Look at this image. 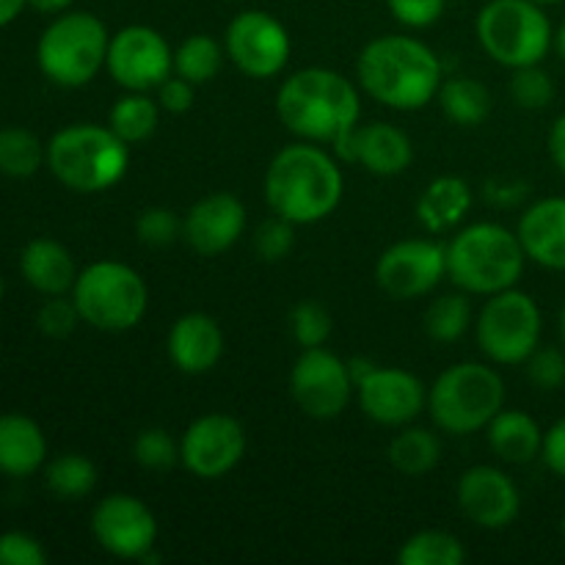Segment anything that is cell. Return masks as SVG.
<instances>
[{
    "instance_id": "obj_1",
    "label": "cell",
    "mask_w": 565,
    "mask_h": 565,
    "mask_svg": "<svg viewBox=\"0 0 565 565\" xmlns=\"http://www.w3.org/2000/svg\"><path fill=\"white\" fill-rule=\"evenodd\" d=\"M276 116L301 141L337 147L362 119V99L342 72L307 66L279 86Z\"/></svg>"
},
{
    "instance_id": "obj_2",
    "label": "cell",
    "mask_w": 565,
    "mask_h": 565,
    "mask_svg": "<svg viewBox=\"0 0 565 565\" xmlns=\"http://www.w3.org/2000/svg\"><path fill=\"white\" fill-rule=\"evenodd\" d=\"M265 202L296 226L329 218L342 202L345 180L334 154L320 143L298 141L279 149L265 169Z\"/></svg>"
},
{
    "instance_id": "obj_3",
    "label": "cell",
    "mask_w": 565,
    "mask_h": 565,
    "mask_svg": "<svg viewBox=\"0 0 565 565\" xmlns=\"http://www.w3.org/2000/svg\"><path fill=\"white\" fill-rule=\"evenodd\" d=\"M356 77L375 103L395 110H419L436 99L445 70L439 55L425 42L403 33H384L364 44Z\"/></svg>"
},
{
    "instance_id": "obj_4",
    "label": "cell",
    "mask_w": 565,
    "mask_h": 565,
    "mask_svg": "<svg viewBox=\"0 0 565 565\" xmlns=\"http://www.w3.org/2000/svg\"><path fill=\"white\" fill-rule=\"evenodd\" d=\"M522 241L516 232L494 221H478L447 243V279L467 296H494L519 285L524 274Z\"/></svg>"
},
{
    "instance_id": "obj_5",
    "label": "cell",
    "mask_w": 565,
    "mask_h": 565,
    "mask_svg": "<svg viewBox=\"0 0 565 565\" xmlns=\"http://www.w3.org/2000/svg\"><path fill=\"white\" fill-rule=\"evenodd\" d=\"M130 166V143L108 125L77 121L47 141V169L75 193H103L121 182Z\"/></svg>"
},
{
    "instance_id": "obj_6",
    "label": "cell",
    "mask_w": 565,
    "mask_h": 565,
    "mask_svg": "<svg viewBox=\"0 0 565 565\" xmlns=\"http://www.w3.org/2000/svg\"><path fill=\"white\" fill-rule=\"evenodd\" d=\"M505 408V379L483 362L450 364L428 390V414L441 434L472 436Z\"/></svg>"
},
{
    "instance_id": "obj_7",
    "label": "cell",
    "mask_w": 565,
    "mask_h": 565,
    "mask_svg": "<svg viewBox=\"0 0 565 565\" xmlns=\"http://www.w3.org/2000/svg\"><path fill=\"white\" fill-rule=\"evenodd\" d=\"M110 33L92 11H61L36 42V64L61 88L88 86L108 58Z\"/></svg>"
},
{
    "instance_id": "obj_8",
    "label": "cell",
    "mask_w": 565,
    "mask_h": 565,
    "mask_svg": "<svg viewBox=\"0 0 565 565\" xmlns=\"http://www.w3.org/2000/svg\"><path fill=\"white\" fill-rule=\"evenodd\" d=\"M72 301L83 323L108 334L136 329L149 309V287L136 268L119 259H97L77 274Z\"/></svg>"
},
{
    "instance_id": "obj_9",
    "label": "cell",
    "mask_w": 565,
    "mask_h": 565,
    "mask_svg": "<svg viewBox=\"0 0 565 565\" xmlns=\"http://www.w3.org/2000/svg\"><path fill=\"white\" fill-rule=\"evenodd\" d=\"M480 47L500 66L541 64L555 44L544 6L533 0H489L475 20Z\"/></svg>"
},
{
    "instance_id": "obj_10",
    "label": "cell",
    "mask_w": 565,
    "mask_h": 565,
    "mask_svg": "<svg viewBox=\"0 0 565 565\" xmlns=\"http://www.w3.org/2000/svg\"><path fill=\"white\" fill-rule=\"evenodd\" d=\"M544 318L530 292L502 290L483 301L478 318H475V334L483 356L491 364L513 367L524 364L541 345Z\"/></svg>"
},
{
    "instance_id": "obj_11",
    "label": "cell",
    "mask_w": 565,
    "mask_h": 565,
    "mask_svg": "<svg viewBox=\"0 0 565 565\" xmlns=\"http://www.w3.org/2000/svg\"><path fill=\"white\" fill-rule=\"evenodd\" d=\"M356 384L345 359L329 348H303L290 370V395L312 419H337L351 403Z\"/></svg>"
},
{
    "instance_id": "obj_12",
    "label": "cell",
    "mask_w": 565,
    "mask_h": 565,
    "mask_svg": "<svg viewBox=\"0 0 565 565\" xmlns=\"http://www.w3.org/2000/svg\"><path fill=\"white\" fill-rule=\"evenodd\" d=\"M226 58L254 81L276 77L287 66L292 53L290 33L285 22L276 20L274 14L259 9L241 11L232 17L224 33Z\"/></svg>"
},
{
    "instance_id": "obj_13",
    "label": "cell",
    "mask_w": 565,
    "mask_h": 565,
    "mask_svg": "<svg viewBox=\"0 0 565 565\" xmlns=\"http://www.w3.org/2000/svg\"><path fill=\"white\" fill-rule=\"evenodd\" d=\"M92 533L108 555L119 561H158V516L132 494H108L92 513Z\"/></svg>"
},
{
    "instance_id": "obj_14",
    "label": "cell",
    "mask_w": 565,
    "mask_h": 565,
    "mask_svg": "<svg viewBox=\"0 0 565 565\" xmlns=\"http://www.w3.org/2000/svg\"><path fill=\"white\" fill-rule=\"evenodd\" d=\"M105 70L125 92H154L174 75V50L149 25H125L110 36Z\"/></svg>"
},
{
    "instance_id": "obj_15",
    "label": "cell",
    "mask_w": 565,
    "mask_h": 565,
    "mask_svg": "<svg viewBox=\"0 0 565 565\" xmlns=\"http://www.w3.org/2000/svg\"><path fill=\"white\" fill-rule=\"evenodd\" d=\"M447 276V246L412 237L397 241L375 263V281L395 301H414L439 287Z\"/></svg>"
},
{
    "instance_id": "obj_16",
    "label": "cell",
    "mask_w": 565,
    "mask_h": 565,
    "mask_svg": "<svg viewBox=\"0 0 565 565\" xmlns=\"http://www.w3.org/2000/svg\"><path fill=\"white\" fill-rule=\"evenodd\" d=\"M246 456V428L230 414H204L193 419L180 439V463L202 480L230 475Z\"/></svg>"
},
{
    "instance_id": "obj_17",
    "label": "cell",
    "mask_w": 565,
    "mask_h": 565,
    "mask_svg": "<svg viewBox=\"0 0 565 565\" xmlns=\"http://www.w3.org/2000/svg\"><path fill=\"white\" fill-rule=\"evenodd\" d=\"M356 401L364 417L384 428L412 425L428 408V390L414 373L403 367L373 364L356 381Z\"/></svg>"
},
{
    "instance_id": "obj_18",
    "label": "cell",
    "mask_w": 565,
    "mask_h": 565,
    "mask_svg": "<svg viewBox=\"0 0 565 565\" xmlns=\"http://www.w3.org/2000/svg\"><path fill=\"white\" fill-rule=\"evenodd\" d=\"M456 500L463 516L483 530L511 527L522 511V494L511 475L491 463L469 467L458 478Z\"/></svg>"
},
{
    "instance_id": "obj_19",
    "label": "cell",
    "mask_w": 565,
    "mask_h": 565,
    "mask_svg": "<svg viewBox=\"0 0 565 565\" xmlns=\"http://www.w3.org/2000/svg\"><path fill=\"white\" fill-rule=\"evenodd\" d=\"M246 230V204L230 191L207 193L191 204L182 218V241L202 257H218L241 241Z\"/></svg>"
},
{
    "instance_id": "obj_20",
    "label": "cell",
    "mask_w": 565,
    "mask_h": 565,
    "mask_svg": "<svg viewBox=\"0 0 565 565\" xmlns=\"http://www.w3.org/2000/svg\"><path fill=\"white\" fill-rule=\"evenodd\" d=\"M334 152L375 177H397L412 166L414 143L401 127L390 125V121H367V125L353 127L337 143Z\"/></svg>"
},
{
    "instance_id": "obj_21",
    "label": "cell",
    "mask_w": 565,
    "mask_h": 565,
    "mask_svg": "<svg viewBox=\"0 0 565 565\" xmlns=\"http://www.w3.org/2000/svg\"><path fill=\"white\" fill-rule=\"evenodd\" d=\"M169 359L180 373L204 375L224 356V331L207 312H185L169 331Z\"/></svg>"
},
{
    "instance_id": "obj_22",
    "label": "cell",
    "mask_w": 565,
    "mask_h": 565,
    "mask_svg": "<svg viewBox=\"0 0 565 565\" xmlns=\"http://www.w3.org/2000/svg\"><path fill=\"white\" fill-rule=\"evenodd\" d=\"M527 259L541 268L565 270V196H550L530 204L516 230Z\"/></svg>"
},
{
    "instance_id": "obj_23",
    "label": "cell",
    "mask_w": 565,
    "mask_h": 565,
    "mask_svg": "<svg viewBox=\"0 0 565 565\" xmlns=\"http://www.w3.org/2000/svg\"><path fill=\"white\" fill-rule=\"evenodd\" d=\"M20 274L42 296H66L81 270L64 243L53 237H33L20 254Z\"/></svg>"
},
{
    "instance_id": "obj_24",
    "label": "cell",
    "mask_w": 565,
    "mask_h": 565,
    "mask_svg": "<svg viewBox=\"0 0 565 565\" xmlns=\"http://www.w3.org/2000/svg\"><path fill=\"white\" fill-rule=\"evenodd\" d=\"M47 461V439L36 419L25 414H0V472L28 478Z\"/></svg>"
},
{
    "instance_id": "obj_25",
    "label": "cell",
    "mask_w": 565,
    "mask_h": 565,
    "mask_svg": "<svg viewBox=\"0 0 565 565\" xmlns=\"http://www.w3.org/2000/svg\"><path fill=\"white\" fill-rule=\"evenodd\" d=\"M472 210V188L461 177H436L425 185V191L417 199V221L430 235L452 232L461 226Z\"/></svg>"
},
{
    "instance_id": "obj_26",
    "label": "cell",
    "mask_w": 565,
    "mask_h": 565,
    "mask_svg": "<svg viewBox=\"0 0 565 565\" xmlns=\"http://www.w3.org/2000/svg\"><path fill=\"white\" fill-rule=\"evenodd\" d=\"M489 447L500 461L505 463H533L541 456L544 447V430L530 417L527 412L519 408H502L486 428Z\"/></svg>"
},
{
    "instance_id": "obj_27",
    "label": "cell",
    "mask_w": 565,
    "mask_h": 565,
    "mask_svg": "<svg viewBox=\"0 0 565 565\" xmlns=\"http://www.w3.org/2000/svg\"><path fill=\"white\" fill-rule=\"evenodd\" d=\"M160 103L152 92H125L108 114V127L125 143H143L160 125Z\"/></svg>"
},
{
    "instance_id": "obj_28",
    "label": "cell",
    "mask_w": 565,
    "mask_h": 565,
    "mask_svg": "<svg viewBox=\"0 0 565 565\" xmlns=\"http://www.w3.org/2000/svg\"><path fill=\"white\" fill-rule=\"evenodd\" d=\"M436 99H439L447 119L456 121V125L461 127L483 125L491 114V105H494L489 86H483V83L467 75L447 77V81L441 83Z\"/></svg>"
},
{
    "instance_id": "obj_29",
    "label": "cell",
    "mask_w": 565,
    "mask_h": 565,
    "mask_svg": "<svg viewBox=\"0 0 565 565\" xmlns=\"http://www.w3.org/2000/svg\"><path fill=\"white\" fill-rule=\"evenodd\" d=\"M441 441L434 430L419 425H403L401 434L390 441V463L406 478H423L439 467Z\"/></svg>"
},
{
    "instance_id": "obj_30",
    "label": "cell",
    "mask_w": 565,
    "mask_h": 565,
    "mask_svg": "<svg viewBox=\"0 0 565 565\" xmlns=\"http://www.w3.org/2000/svg\"><path fill=\"white\" fill-rule=\"evenodd\" d=\"M47 166V143L39 141L36 132L25 127H3L0 130V174L11 180H25Z\"/></svg>"
},
{
    "instance_id": "obj_31",
    "label": "cell",
    "mask_w": 565,
    "mask_h": 565,
    "mask_svg": "<svg viewBox=\"0 0 565 565\" xmlns=\"http://www.w3.org/2000/svg\"><path fill=\"white\" fill-rule=\"evenodd\" d=\"M224 44L210 33H193V36L182 39L180 47L174 50V72L193 86H204L213 81L224 66Z\"/></svg>"
},
{
    "instance_id": "obj_32",
    "label": "cell",
    "mask_w": 565,
    "mask_h": 565,
    "mask_svg": "<svg viewBox=\"0 0 565 565\" xmlns=\"http://www.w3.org/2000/svg\"><path fill=\"white\" fill-rule=\"evenodd\" d=\"M401 565H463L467 563V546L461 539L447 530H419L412 539L403 541L397 552Z\"/></svg>"
},
{
    "instance_id": "obj_33",
    "label": "cell",
    "mask_w": 565,
    "mask_h": 565,
    "mask_svg": "<svg viewBox=\"0 0 565 565\" xmlns=\"http://www.w3.org/2000/svg\"><path fill=\"white\" fill-rule=\"evenodd\" d=\"M425 334L434 342L450 345L458 342L475 326L472 307H469L467 292H447V296L434 298L425 309Z\"/></svg>"
},
{
    "instance_id": "obj_34",
    "label": "cell",
    "mask_w": 565,
    "mask_h": 565,
    "mask_svg": "<svg viewBox=\"0 0 565 565\" xmlns=\"http://www.w3.org/2000/svg\"><path fill=\"white\" fill-rule=\"evenodd\" d=\"M44 486L58 500H83L97 486V467L81 452H64L44 467Z\"/></svg>"
},
{
    "instance_id": "obj_35",
    "label": "cell",
    "mask_w": 565,
    "mask_h": 565,
    "mask_svg": "<svg viewBox=\"0 0 565 565\" xmlns=\"http://www.w3.org/2000/svg\"><path fill=\"white\" fill-rule=\"evenodd\" d=\"M132 458L149 472H166L180 463V441L166 428H143L132 441Z\"/></svg>"
},
{
    "instance_id": "obj_36",
    "label": "cell",
    "mask_w": 565,
    "mask_h": 565,
    "mask_svg": "<svg viewBox=\"0 0 565 565\" xmlns=\"http://www.w3.org/2000/svg\"><path fill=\"white\" fill-rule=\"evenodd\" d=\"M511 97L524 110H544L555 99V81L541 64L519 66L511 75Z\"/></svg>"
},
{
    "instance_id": "obj_37",
    "label": "cell",
    "mask_w": 565,
    "mask_h": 565,
    "mask_svg": "<svg viewBox=\"0 0 565 565\" xmlns=\"http://www.w3.org/2000/svg\"><path fill=\"white\" fill-rule=\"evenodd\" d=\"M331 329V315L323 303L318 301H298L290 312V331L292 340L303 348H320L329 342Z\"/></svg>"
},
{
    "instance_id": "obj_38",
    "label": "cell",
    "mask_w": 565,
    "mask_h": 565,
    "mask_svg": "<svg viewBox=\"0 0 565 565\" xmlns=\"http://www.w3.org/2000/svg\"><path fill=\"white\" fill-rule=\"evenodd\" d=\"M136 237L147 248H166L182 237V218L169 207H147L136 218Z\"/></svg>"
},
{
    "instance_id": "obj_39",
    "label": "cell",
    "mask_w": 565,
    "mask_h": 565,
    "mask_svg": "<svg viewBox=\"0 0 565 565\" xmlns=\"http://www.w3.org/2000/svg\"><path fill=\"white\" fill-rule=\"evenodd\" d=\"M292 246H296V224L281 215L263 221L254 230V252L263 263H281L285 257H290Z\"/></svg>"
},
{
    "instance_id": "obj_40",
    "label": "cell",
    "mask_w": 565,
    "mask_h": 565,
    "mask_svg": "<svg viewBox=\"0 0 565 565\" xmlns=\"http://www.w3.org/2000/svg\"><path fill=\"white\" fill-rule=\"evenodd\" d=\"M77 323H83L81 312H77L72 296H47V301L39 307L36 312V326L44 337H53V340H64L72 331L77 329Z\"/></svg>"
},
{
    "instance_id": "obj_41",
    "label": "cell",
    "mask_w": 565,
    "mask_h": 565,
    "mask_svg": "<svg viewBox=\"0 0 565 565\" xmlns=\"http://www.w3.org/2000/svg\"><path fill=\"white\" fill-rule=\"evenodd\" d=\"M47 563V550L42 541L33 539L22 530H9L0 535V565H44Z\"/></svg>"
},
{
    "instance_id": "obj_42",
    "label": "cell",
    "mask_w": 565,
    "mask_h": 565,
    "mask_svg": "<svg viewBox=\"0 0 565 565\" xmlns=\"http://www.w3.org/2000/svg\"><path fill=\"white\" fill-rule=\"evenodd\" d=\"M527 375L539 390H561L565 384V353L557 348H535L527 359Z\"/></svg>"
},
{
    "instance_id": "obj_43",
    "label": "cell",
    "mask_w": 565,
    "mask_h": 565,
    "mask_svg": "<svg viewBox=\"0 0 565 565\" xmlns=\"http://www.w3.org/2000/svg\"><path fill=\"white\" fill-rule=\"evenodd\" d=\"M392 17L406 28H430L445 14L447 0H386Z\"/></svg>"
},
{
    "instance_id": "obj_44",
    "label": "cell",
    "mask_w": 565,
    "mask_h": 565,
    "mask_svg": "<svg viewBox=\"0 0 565 565\" xmlns=\"http://www.w3.org/2000/svg\"><path fill=\"white\" fill-rule=\"evenodd\" d=\"M154 97L166 114H188L193 108V99H196V86L174 72L154 88Z\"/></svg>"
},
{
    "instance_id": "obj_45",
    "label": "cell",
    "mask_w": 565,
    "mask_h": 565,
    "mask_svg": "<svg viewBox=\"0 0 565 565\" xmlns=\"http://www.w3.org/2000/svg\"><path fill=\"white\" fill-rule=\"evenodd\" d=\"M541 458L555 472L557 478L565 480V417L557 419L550 430L544 434V447H541Z\"/></svg>"
},
{
    "instance_id": "obj_46",
    "label": "cell",
    "mask_w": 565,
    "mask_h": 565,
    "mask_svg": "<svg viewBox=\"0 0 565 565\" xmlns=\"http://www.w3.org/2000/svg\"><path fill=\"white\" fill-rule=\"evenodd\" d=\"M524 196H527V185H522V182H516V185L497 180L486 182V199H489L494 207H516Z\"/></svg>"
},
{
    "instance_id": "obj_47",
    "label": "cell",
    "mask_w": 565,
    "mask_h": 565,
    "mask_svg": "<svg viewBox=\"0 0 565 565\" xmlns=\"http://www.w3.org/2000/svg\"><path fill=\"white\" fill-rule=\"evenodd\" d=\"M546 143H550V154L555 160V166L565 174V114L555 119V125L550 130V141Z\"/></svg>"
},
{
    "instance_id": "obj_48",
    "label": "cell",
    "mask_w": 565,
    "mask_h": 565,
    "mask_svg": "<svg viewBox=\"0 0 565 565\" xmlns=\"http://www.w3.org/2000/svg\"><path fill=\"white\" fill-rule=\"evenodd\" d=\"M28 6V0H0V28H6L9 22H14L22 14V9Z\"/></svg>"
},
{
    "instance_id": "obj_49",
    "label": "cell",
    "mask_w": 565,
    "mask_h": 565,
    "mask_svg": "<svg viewBox=\"0 0 565 565\" xmlns=\"http://www.w3.org/2000/svg\"><path fill=\"white\" fill-rule=\"evenodd\" d=\"M72 3H75V0H28V6L42 11V14H61V11L70 9Z\"/></svg>"
},
{
    "instance_id": "obj_50",
    "label": "cell",
    "mask_w": 565,
    "mask_h": 565,
    "mask_svg": "<svg viewBox=\"0 0 565 565\" xmlns=\"http://www.w3.org/2000/svg\"><path fill=\"white\" fill-rule=\"evenodd\" d=\"M555 44H557V53H561L565 58V22L561 25V31L555 33Z\"/></svg>"
},
{
    "instance_id": "obj_51",
    "label": "cell",
    "mask_w": 565,
    "mask_h": 565,
    "mask_svg": "<svg viewBox=\"0 0 565 565\" xmlns=\"http://www.w3.org/2000/svg\"><path fill=\"white\" fill-rule=\"evenodd\" d=\"M561 337H563V345H565V307H563V312H561Z\"/></svg>"
},
{
    "instance_id": "obj_52",
    "label": "cell",
    "mask_w": 565,
    "mask_h": 565,
    "mask_svg": "<svg viewBox=\"0 0 565 565\" xmlns=\"http://www.w3.org/2000/svg\"><path fill=\"white\" fill-rule=\"evenodd\" d=\"M533 3H539V6H555V3H563V0H533Z\"/></svg>"
},
{
    "instance_id": "obj_53",
    "label": "cell",
    "mask_w": 565,
    "mask_h": 565,
    "mask_svg": "<svg viewBox=\"0 0 565 565\" xmlns=\"http://www.w3.org/2000/svg\"><path fill=\"white\" fill-rule=\"evenodd\" d=\"M3 292H6V285H3V276H0V301H3Z\"/></svg>"
},
{
    "instance_id": "obj_54",
    "label": "cell",
    "mask_w": 565,
    "mask_h": 565,
    "mask_svg": "<svg viewBox=\"0 0 565 565\" xmlns=\"http://www.w3.org/2000/svg\"><path fill=\"white\" fill-rule=\"evenodd\" d=\"M561 533H563V539H565V513H563V522H561Z\"/></svg>"
}]
</instances>
